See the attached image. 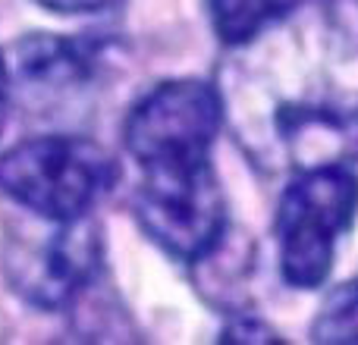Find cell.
<instances>
[{
	"label": "cell",
	"instance_id": "cell-1",
	"mask_svg": "<svg viewBox=\"0 0 358 345\" xmlns=\"http://www.w3.org/2000/svg\"><path fill=\"white\" fill-rule=\"evenodd\" d=\"M22 214L0 239V273L25 304L60 311L98 279L104 260L101 226L92 214L76 220Z\"/></svg>",
	"mask_w": 358,
	"mask_h": 345
},
{
	"label": "cell",
	"instance_id": "cell-10",
	"mask_svg": "<svg viewBox=\"0 0 358 345\" xmlns=\"http://www.w3.org/2000/svg\"><path fill=\"white\" fill-rule=\"evenodd\" d=\"M35 3L48 6L54 13H101L123 3V0H35Z\"/></svg>",
	"mask_w": 358,
	"mask_h": 345
},
{
	"label": "cell",
	"instance_id": "cell-7",
	"mask_svg": "<svg viewBox=\"0 0 358 345\" xmlns=\"http://www.w3.org/2000/svg\"><path fill=\"white\" fill-rule=\"evenodd\" d=\"M204 6L217 41L245 47L283 22L296 10V0H204Z\"/></svg>",
	"mask_w": 358,
	"mask_h": 345
},
{
	"label": "cell",
	"instance_id": "cell-3",
	"mask_svg": "<svg viewBox=\"0 0 358 345\" xmlns=\"http://www.w3.org/2000/svg\"><path fill=\"white\" fill-rule=\"evenodd\" d=\"M117 161L82 135H38L0 154V191L48 220L88 216L117 185Z\"/></svg>",
	"mask_w": 358,
	"mask_h": 345
},
{
	"label": "cell",
	"instance_id": "cell-11",
	"mask_svg": "<svg viewBox=\"0 0 358 345\" xmlns=\"http://www.w3.org/2000/svg\"><path fill=\"white\" fill-rule=\"evenodd\" d=\"M6 107H10V69H6V60L0 54V129H3L6 119Z\"/></svg>",
	"mask_w": 358,
	"mask_h": 345
},
{
	"label": "cell",
	"instance_id": "cell-2",
	"mask_svg": "<svg viewBox=\"0 0 358 345\" xmlns=\"http://www.w3.org/2000/svg\"><path fill=\"white\" fill-rule=\"evenodd\" d=\"M358 216V176L349 163L330 161L302 167L280 195L277 248L280 273L292 289L327 283L336 245Z\"/></svg>",
	"mask_w": 358,
	"mask_h": 345
},
{
	"label": "cell",
	"instance_id": "cell-9",
	"mask_svg": "<svg viewBox=\"0 0 358 345\" xmlns=\"http://www.w3.org/2000/svg\"><path fill=\"white\" fill-rule=\"evenodd\" d=\"M220 342H280V336L273 333L267 323L245 321V317H239V321H233L220 333Z\"/></svg>",
	"mask_w": 358,
	"mask_h": 345
},
{
	"label": "cell",
	"instance_id": "cell-8",
	"mask_svg": "<svg viewBox=\"0 0 358 345\" xmlns=\"http://www.w3.org/2000/svg\"><path fill=\"white\" fill-rule=\"evenodd\" d=\"M315 342L330 345H358V279L343 283L324 298L315 323H311Z\"/></svg>",
	"mask_w": 358,
	"mask_h": 345
},
{
	"label": "cell",
	"instance_id": "cell-5",
	"mask_svg": "<svg viewBox=\"0 0 358 345\" xmlns=\"http://www.w3.org/2000/svg\"><path fill=\"white\" fill-rule=\"evenodd\" d=\"M223 126V98L204 79L155 85L123 123V145L138 170L210 161Z\"/></svg>",
	"mask_w": 358,
	"mask_h": 345
},
{
	"label": "cell",
	"instance_id": "cell-4",
	"mask_svg": "<svg viewBox=\"0 0 358 345\" xmlns=\"http://www.w3.org/2000/svg\"><path fill=\"white\" fill-rule=\"evenodd\" d=\"M138 172L136 220L145 235L176 260H208L227 235V198L214 163H176Z\"/></svg>",
	"mask_w": 358,
	"mask_h": 345
},
{
	"label": "cell",
	"instance_id": "cell-6",
	"mask_svg": "<svg viewBox=\"0 0 358 345\" xmlns=\"http://www.w3.org/2000/svg\"><path fill=\"white\" fill-rule=\"evenodd\" d=\"M101 66V44L88 38L29 35L13 47L6 63L10 82L38 98H63L94 79Z\"/></svg>",
	"mask_w": 358,
	"mask_h": 345
}]
</instances>
